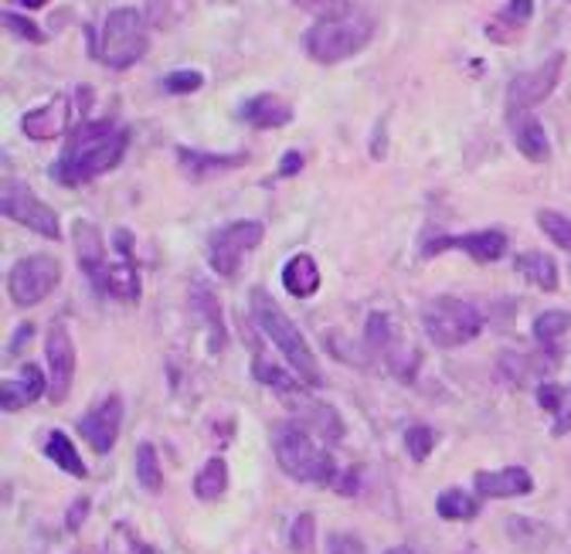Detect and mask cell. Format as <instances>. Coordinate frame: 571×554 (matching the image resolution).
<instances>
[{"mask_svg": "<svg viewBox=\"0 0 571 554\" xmlns=\"http://www.w3.org/2000/svg\"><path fill=\"white\" fill-rule=\"evenodd\" d=\"M31 334H35V326H31V323H21V331L11 337V355H17V350L24 347V340H28Z\"/></svg>", "mask_w": 571, "mask_h": 554, "instance_id": "f6af8a7d", "label": "cell"}, {"mask_svg": "<svg viewBox=\"0 0 571 554\" xmlns=\"http://www.w3.org/2000/svg\"><path fill=\"white\" fill-rule=\"evenodd\" d=\"M59 280H62V262L55 256H24L8 272V293L14 299V307L28 310V307H38L41 299H48L51 289L59 286Z\"/></svg>", "mask_w": 571, "mask_h": 554, "instance_id": "9c48e42d", "label": "cell"}, {"mask_svg": "<svg viewBox=\"0 0 571 554\" xmlns=\"http://www.w3.org/2000/svg\"><path fill=\"white\" fill-rule=\"evenodd\" d=\"M384 554H411V547H388Z\"/></svg>", "mask_w": 571, "mask_h": 554, "instance_id": "7dc6e473", "label": "cell"}, {"mask_svg": "<svg viewBox=\"0 0 571 554\" xmlns=\"http://www.w3.org/2000/svg\"><path fill=\"white\" fill-rule=\"evenodd\" d=\"M365 340L371 350H388L395 340V331H392V320H388L384 313H371L368 317V326H365Z\"/></svg>", "mask_w": 571, "mask_h": 554, "instance_id": "d590c367", "label": "cell"}, {"mask_svg": "<svg viewBox=\"0 0 571 554\" xmlns=\"http://www.w3.org/2000/svg\"><path fill=\"white\" fill-rule=\"evenodd\" d=\"M296 398V422L306 425L309 433L327 439V442H337L344 439V422L337 418V412L330 405H320V401H300L303 395H293Z\"/></svg>", "mask_w": 571, "mask_h": 554, "instance_id": "44dd1931", "label": "cell"}, {"mask_svg": "<svg viewBox=\"0 0 571 554\" xmlns=\"http://www.w3.org/2000/svg\"><path fill=\"white\" fill-rule=\"evenodd\" d=\"M191 310L207 323V331H212V350H221L228 344V331H225V317H221V304L215 289L207 283H194L191 289Z\"/></svg>", "mask_w": 571, "mask_h": 554, "instance_id": "603a6c76", "label": "cell"}, {"mask_svg": "<svg viewBox=\"0 0 571 554\" xmlns=\"http://www.w3.org/2000/svg\"><path fill=\"white\" fill-rule=\"evenodd\" d=\"M282 286H286V293L296 296V299L314 296L320 289V266H317V259L306 256V252L293 256L290 262L282 266Z\"/></svg>", "mask_w": 571, "mask_h": 554, "instance_id": "7402d4cb", "label": "cell"}, {"mask_svg": "<svg viewBox=\"0 0 571 554\" xmlns=\"http://www.w3.org/2000/svg\"><path fill=\"white\" fill-rule=\"evenodd\" d=\"M537 224H541V232L548 235L558 248L571 252V218L558 215V211H541L537 215Z\"/></svg>", "mask_w": 571, "mask_h": 554, "instance_id": "836d02e7", "label": "cell"}, {"mask_svg": "<svg viewBox=\"0 0 571 554\" xmlns=\"http://www.w3.org/2000/svg\"><path fill=\"white\" fill-rule=\"evenodd\" d=\"M266 229L258 221H231L207 239V262L221 275V280H236L242 272V262L249 252L263 245Z\"/></svg>", "mask_w": 571, "mask_h": 554, "instance_id": "52a82bcc", "label": "cell"}, {"mask_svg": "<svg viewBox=\"0 0 571 554\" xmlns=\"http://www.w3.org/2000/svg\"><path fill=\"white\" fill-rule=\"evenodd\" d=\"M0 211H4L8 221L24 224V229H31L35 235H45L51 242L62 239V221H59L55 208H48L45 201L17 178L4 181V191H0Z\"/></svg>", "mask_w": 571, "mask_h": 554, "instance_id": "ba28073f", "label": "cell"}, {"mask_svg": "<svg viewBox=\"0 0 571 554\" xmlns=\"http://www.w3.org/2000/svg\"><path fill=\"white\" fill-rule=\"evenodd\" d=\"M422 326L435 347H462L480 337L483 331V313L459 296H435L422 307Z\"/></svg>", "mask_w": 571, "mask_h": 554, "instance_id": "8992f818", "label": "cell"}, {"mask_svg": "<svg viewBox=\"0 0 571 554\" xmlns=\"http://www.w3.org/2000/svg\"><path fill=\"white\" fill-rule=\"evenodd\" d=\"M531 17H534V0H507V8L486 24V35L497 44H510L528 28Z\"/></svg>", "mask_w": 571, "mask_h": 554, "instance_id": "ffe728a7", "label": "cell"}, {"mask_svg": "<svg viewBox=\"0 0 571 554\" xmlns=\"http://www.w3.org/2000/svg\"><path fill=\"white\" fill-rule=\"evenodd\" d=\"M435 514L443 517V520H473L480 514V500L473 493L459 490V487H449V490L439 493Z\"/></svg>", "mask_w": 571, "mask_h": 554, "instance_id": "f1b7e54d", "label": "cell"}, {"mask_svg": "<svg viewBox=\"0 0 571 554\" xmlns=\"http://www.w3.org/2000/svg\"><path fill=\"white\" fill-rule=\"evenodd\" d=\"M137 480L147 493L164 490V469H161V460H157V449H153L150 442L137 446Z\"/></svg>", "mask_w": 571, "mask_h": 554, "instance_id": "f546056e", "label": "cell"}, {"mask_svg": "<svg viewBox=\"0 0 571 554\" xmlns=\"http://www.w3.org/2000/svg\"><path fill=\"white\" fill-rule=\"evenodd\" d=\"M513 266L537 289H544V293H555L558 289V262L548 256V252H521Z\"/></svg>", "mask_w": 571, "mask_h": 554, "instance_id": "484cf974", "label": "cell"}, {"mask_svg": "<svg viewBox=\"0 0 571 554\" xmlns=\"http://www.w3.org/2000/svg\"><path fill=\"white\" fill-rule=\"evenodd\" d=\"M272 452H276L279 469L286 476H293L296 484H314V487L333 484V476H337L333 456L296 418L272 425Z\"/></svg>", "mask_w": 571, "mask_h": 554, "instance_id": "3957f363", "label": "cell"}, {"mask_svg": "<svg viewBox=\"0 0 571 554\" xmlns=\"http://www.w3.org/2000/svg\"><path fill=\"white\" fill-rule=\"evenodd\" d=\"M303 170V157L296 154V150H290V154L282 157V164H279V173L282 178H293V173H300Z\"/></svg>", "mask_w": 571, "mask_h": 554, "instance_id": "ee69618b", "label": "cell"}, {"mask_svg": "<svg viewBox=\"0 0 571 554\" xmlns=\"http://www.w3.org/2000/svg\"><path fill=\"white\" fill-rule=\"evenodd\" d=\"M249 310H252V320L263 326V334L279 347V355L286 358V364L296 371L300 382L309 385V388H320L323 385V374H320V364L314 358V350H309V344L303 340L300 326L279 310V304H276V299L263 286L252 289Z\"/></svg>", "mask_w": 571, "mask_h": 554, "instance_id": "7a4b0ae2", "label": "cell"}, {"mask_svg": "<svg viewBox=\"0 0 571 554\" xmlns=\"http://www.w3.org/2000/svg\"><path fill=\"white\" fill-rule=\"evenodd\" d=\"M405 449H408V456L415 463H426L432 456V449H435V433L429 429V425H408V429H405Z\"/></svg>", "mask_w": 571, "mask_h": 554, "instance_id": "d6a6232c", "label": "cell"}, {"mask_svg": "<svg viewBox=\"0 0 571 554\" xmlns=\"http://www.w3.org/2000/svg\"><path fill=\"white\" fill-rule=\"evenodd\" d=\"M293 4L303 8V11H309V14H320V17L347 11V0H293Z\"/></svg>", "mask_w": 571, "mask_h": 554, "instance_id": "ab89813d", "label": "cell"}, {"mask_svg": "<svg viewBox=\"0 0 571 554\" xmlns=\"http://www.w3.org/2000/svg\"><path fill=\"white\" fill-rule=\"evenodd\" d=\"M513 143L517 150L531 160V164H544L551 157V143H548V133H544L541 119L534 116H517L513 119Z\"/></svg>", "mask_w": 571, "mask_h": 554, "instance_id": "cb8c5ba5", "label": "cell"}, {"mask_svg": "<svg viewBox=\"0 0 571 554\" xmlns=\"http://www.w3.org/2000/svg\"><path fill=\"white\" fill-rule=\"evenodd\" d=\"M507 245H510V242H507V232H500V229L466 232V235H435L432 242H426L422 256L432 259V256H439V252H446V248H459V252H466V256H470L473 262L490 266V262L504 259Z\"/></svg>", "mask_w": 571, "mask_h": 554, "instance_id": "7c38bea8", "label": "cell"}, {"mask_svg": "<svg viewBox=\"0 0 571 554\" xmlns=\"http://www.w3.org/2000/svg\"><path fill=\"white\" fill-rule=\"evenodd\" d=\"M45 358H48V398L62 405L75 382V344L65 323H51L45 337Z\"/></svg>", "mask_w": 571, "mask_h": 554, "instance_id": "8fae6325", "label": "cell"}, {"mask_svg": "<svg viewBox=\"0 0 571 554\" xmlns=\"http://www.w3.org/2000/svg\"><path fill=\"white\" fill-rule=\"evenodd\" d=\"M45 4H48V0H21V8H31V11H35V8H45Z\"/></svg>", "mask_w": 571, "mask_h": 554, "instance_id": "bcb514c9", "label": "cell"}, {"mask_svg": "<svg viewBox=\"0 0 571 554\" xmlns=\"http://www.w3.org/2000/svg\"><path fill=\"white\" fill-rule=\"evenodd\" d=\"M119 429H123V398H119V395L102 398L96 409H89V412L79 418L83 439L99 452V456H106V452H113V446H116V439H119Z\"/></svg>", "mask_w": 571, "mask_h": 554, "instance_id": "4fadbf2b", "label": "cell"}, {"mask_svg": "<svg viewBox=\"0 0 571 554\" xmlns=\"http://www.w3.org/2000/svg\"><path fill=\"white\" fill-rule=\"evenodd\" d=\"M150 48V35H147V21L137 8H116L106 24H102V38L96 48V59L113 68L123 72L129 65H137Z\"/></svg>", "mask_w": 571, "mask_h": 554, "instance_id": "5b68a950", "label": "cell"}, {"mask_svg": "<svg viewBox=\"0 0 571 554\" xmlns=\"http://www.w3.org/2000/svg\"><path fill=\"white\" fill-rule=\"evenodd\" d=\"M314 534H317V517L314 514H300L290 527V544L296 554H309L314 551Z\"/></svg>", "mask_w": 571, "mask_h": 554, "instance_id": "e575fe53", "label": "cell"}, {"mask_svg": "<svg viewBox=\"0 0 571 554\" xmlns=\"http://www.w3.org/2000/svg\"><path fill=\"white\" fill-rule=\"evenodd\" d=\"M4 28L14 31L17 38H24V41H31V44H41V41H45V35H41L38 24L28 21V17H21V14H14V11H4Z\"/></svg>", "mask_w": 571, "mask_h": 554, "instance_id": "74e56055", "label": "cell"}, {"mask_svg": "<svg viewBox=\"0 0 571 554\" xmlns=\"http://www.w3.org/2000/svg\"><path fill=\"white\" fill-rule=\"evenodd\" d=\"M537 405L544 409V412H551V415H558V412H564V388L561 385H541L537 388Z\"/></svg>", "mask_w": 571, "mask_h": 554, "instance_id": "f35d334b", "label": "cell"}, {"mask_svg": "<svg viewBox=\"0 0 571 554\" xmlns=\"http://www.w3.org/2000/svg\"><path fill=\"white\" fill-rule=\"evenodd\" d=\"M72 123V99L68 95H51L45 106L31 109L21 116V130L28 140H55V137H65L72 133L68 130Z\"/></svg>", "mask_w": 571, "mask_h": 554, "instance_id": "5bb4252c", "label": "cell"}, {"mask_svg": "<svg viewBox=\"0 0 571 554\" xmlns=\"http://www.w3.org/2000/svg\"><path fill=\"white\" fill-rule=\"evenodd\" d=\"M239 119L255 126V130H279V126L293 123V106L286 99L272 95V92H258L252 99H245Z\"/></svg>", "mask_w": 571, "mask_h": 554, "instance_id": "ac0fdd59", "label": "cell"}, {"mask_svg": "<svg viewBox=\"0 0 571 554\" xmlns=\"http://www.w3.org/2000/svg\"><path fill=\"white\" fill-rule=\"evenodd\" d=\"M102 289H106L113 299H123V304H137L140 299V272L134 266V259H123V262H113L106 269V275H102Z\"/></svg>", "mask_w": 571, "mask_h": 554, "instance_id": "d4e9b609", "label": "cell"}, {"mask_svg": "<svg viewBox=\"0 0 571 554\" xmlns=\"http://www.w3.org/2000/svg\"><path fill=\"white\" fill-rule=\"evenodd\" d=\"M204 86V75L194 72V68H180V72H170L167 79H164V89L170 95H191Z\"/></svg>", "mask_w": 571, "mask_h": 554, "instance_id": "8d00e7d4", "label": "cell"}, {"mask_svg": "<svg viewBox=\"0 0 571 554\" xmlns=\"http://www.w3.org/2000/svg\"><path fill=\"white\" fill-rule=\"evenodd\" d=\"M571 331V313L568 310H548V313H541L537 320H534V337L541 340V344H555L561 334H568Z\"/></svg>", "mask_w": 571, "mask_h": 554, "instance_id": "1f68e13d", "label": "cell"}, {"mask_svg": "<svg viewBox=\"0 0 571 554\" xmlns=\"http://www.w3.org/2000/svg\"><path fill=\"white\" fill-rule=\"evenodd\" d=\"M72 245H75V259H79V269L89 275L92 283H102V275H106V248H102L99 229L92 221L79 218L72 221Z\"/></svg>", "mask_w": 571, "mask_h": 554, "instance_id": "2e32d148", "label": "cell"}, {"mask_svg": "<svg viewBox=\"0 0 571 554\" xmlns=\"http://www.w3.org/2000/svg\"><path fill=\"white\" fill-rule=\"evenodd\" d=\"M330 554H368V551H365V541L354 538V534H333Z\"/></svg>", "mask_w": 571, "mask_h": 554, "instance_id": "60d3db41", "label": "cell"}, {"mask_svg": "<svg viewBox=\"0 0 571 554\" xmlns=\"http://www.w3.org/2000/svg\"><path fill=\"white\" fill-rule=\"evenodd\" d=\"M126 143H129V133L119 130L116 123L86 119L68 133L62 157L51 167V178L62 188H83L123 164Z\"/></svg>", "mask_w": 571, "mask_h": 554, "instance_id": "6da1fadb", "label": "cell"}, {"mask_svg": "<svg viewBox=\"0 0 571 554\" xmlns=\"http://www.w3.org/2000/svg\"><path fill=\"white\" fill-rule=\"evenodd\" d=\"M333 487H337V493H357V469H347V473H341V476H333Z\"/></svg>", "mask_w": 571, "mask_h": 554, "instance_id": "7bdbcfd3", "label": "cell"}, {"mask_svg": "<svg viewBox=\"0 0 571 554\" xmlns=\"http://www.w3.org/2000/svg\"><path fill=\"white\" fill-rule=\"evenodd\" d=\"M45 391H48V377L41 374V368L24 364L14 382H4V388H0V405H4V412H21L24 405L38 401Z\"/></svg>", "mask_w": 571, "mask_h": 554, "instance_id": "d6986e66", "label": "cell"}, {"mask_svg": "<svg viewBox=\"0 0 571 554\" xmlns=\"http://www.w3.org/2000/svg\"><path fill=\"white\" fill-rule=\"evenodd\" d=\"M177 160L191 181H212L218 173L245 167L249 154H201V150H191V146H177Z\"/></svg>", "mask_w": 571, "mask_h": 554, "instance_id": "e0dca14e", "label": "cell"}, {"mask_svg": "<svg viewBox=\"0 0 571 554\" xmlns=\"http://www.w3.org/2000/svg\"><path fill=\"white\" fill-rule=\"evenodd\" d=\"M561 68H564V52H555L544 59L537 68L521 72L507 89V116L517 119L521 113H531L534 106H541L548 99L561 79Z\"/></svg>", "mask_w": 571, "mask_h": 554, "instance_id": "30bf717a", "label": "cell"}, {"mask_svg": "<svg viewBox=\"0 0 571 554\" xmlns=\"http://www.w3.org/2000/svg\"><path fill=\"white\" fill-rule=\"evenodd\" d=\"M225 490H228V466H225L221 456H215V460H207L198 469V476H194V497L204 500V503H215V500L225 497Z\"/></svg>", "mask_w": 571, "mask_h": 554, "instance_id": "83f0119b", "label": "cell"}, {"mask_svg": "<svg viewBox=\"0 0 571 554\" xmlns=\"http://www.w3.org/2000/svg\"><path fill=\"white\" fill-rule=\"evenodd\" d=\"M45 456L55 463L62 473H68V476H75V480H86V463H83V456H79V449L72 446V439L65 436V433H48V439H45Z\"/></svg>", "mask_w": 571, "mask_h": 554, "instance_id": "4316f807", "label": "cell"}, {"mask_svg": "<svg viewBox=\"0 0 571 554\" xmlns=\"http://www.w3.org/2000/svg\"><path fill=\"white\" fill-rule=\"evenodd\" d=\"M371 35H375V21L365 11L347 8L341 14L314 21V28L303 35V48L314 62L337 65V62L354 59L357 52H365Z\"/></svg>", "mask_w": 571, "mask_h": 554, "instance_id": "277c9868", "label": "cell"}, {"mask_svg": "<svg viewBox=\"0 0 571 554\" xmlns=\"http://www.w3.org/2000/svg\"><path fill=\"white\" fill-rule=\"evenodd\" d=\"M86 514H89V500H86V497H83V500H75V503H72V511H68V517H65L68 531H79L83 520H86Z\"/></svg>", "mask_w": 571, "mask_h": 554, "instance_id": "b9f144b4", "label": "cell"}, {"mask_svg": "<svg viewBox=\"0 0 571 554\" xmlns=\"http://www.w3.org/2000/svg\"><path fill=\"white\" fill-rule=\"evenodd\" d=\"M252 377H255V382H263V385H272L282 395H296L300 391V385L293 382V377L286 374L279 364H269L266 358H255L252 361Z\"/></svg>", "mask_w": 571, "mask_h": 554, "instance_id": "4dcf8cb0", "label": "cell"}, {"mask_svg": "<svg viewBox=\"0 0 571 554\" xmlns=\"http://www.w3.org/2000/svg\"><path fill=\"white\" fill-rule=\"evenodd\" d=\"M473 487L486 500H507V497H524L534 490V480L524 466H504V469H480L473 476Z\"/></svg>", "mask_w": 571, "mask_h": 554, "instance_id": "9a60e30c", "label": "cell"}]
</instances>
